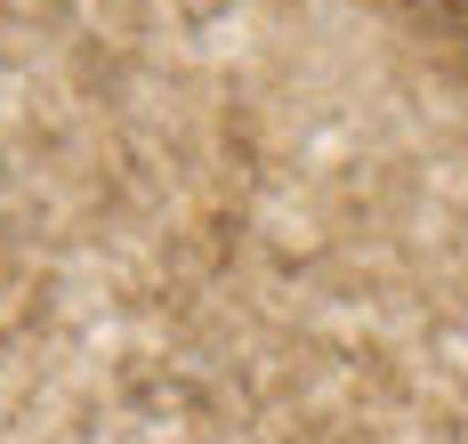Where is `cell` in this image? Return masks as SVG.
Returning <instances> with one entry per match:
<instances>
[{
	"mask_svg": "<svg viewBox=\"0 0 468 444\" xmlns=\"http://www.w3.org/2000/svg\"><path fill=\"white\" fill-rule=\"evenodd\" d=\"M379 8L420 41H468V0H379Z\"/></svg>",
	"mask_w": 468,
	"mask_h": 444,
	"instance_id": "1",
	"label": "cell"
}]
</instances>
